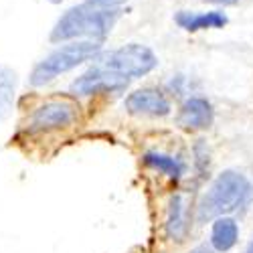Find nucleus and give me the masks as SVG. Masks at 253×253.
Instances as JSON below:
<instances>
[{"mask_svg":"<svg viewBox=\"0 0 253 253\" xmlns=\"http://www.w3.org/2000/svg\"><path fill=\"white\" fill-rule=\"evenodd\" d=\"M245 253H253V239L249 241V245H247V249H245Z\"/></svg>","mask_w":253,"mask_h":253,"instance_id":"17","label":"nucleus"},{"mask_svg":"<svg viewBox=\"0 0 253 253\" xmlns=\"http://www.w3.org/2000/svg\"><path fill=\"white\" fill-rule=\"evenodd\" d=\"M126 110L134 116H152V118H164L170 114V101L164 97L162 91L146 87L138 89L126 97Z\"/></svg>","mask_w":253,"mask_h":253,"instance_id":"7","label":"nucleus"},{"mask_svg":"<svg viewBox=\"0 0 253 253\" xmlns=\"http://www.w3.org/2000/svg\"><path fill=\"white\" fill-rule=\"evenodd\" d=\"M120 14L122 12L118 8H99L87 2L73 6L55 23L49 39L51 43H67V41L87 37L101 43L114 29Z\"/></svg>","mask_w":253,"mask_h":253,"instance_id":"1","label":"nucleus"},{"mask_svg":"<svg viewBox=\"0 0 253 253\" xmlns=\"http://www.w3.org/2000/svg\"><path fill=\"white\" fill-rule=\"evenodd\" d=\"M77 120V105L65 99L47 101L35 110L31 118V132H53L65 130Z\"/></svg>","mask_w":253,"mask_h":253,"instance_id":"5","label":"nucleus"},{"mask_svg":"<svg viewBox=\"0 0 253 253\" xmlns=\"http://www.w3.org/2000/svg\"><path fill=\"white\" fill-rule=\"evenodd\" d=\"M16 71L8 65H0V122L10 118L16 95Z\"/></svg>","mask_w":253,"mask_h":253,"instance_id":"12","label":"nucleus"},{"mask_svg":"<svg viewBox=\"0 0 253 253\" xmlns=\"http://www.w3.org/2000/svg\"><path fill=\"white\" fill-rule=\"evenodd\" d=\"M95 59H97V65H101L103 69L114 71L128 79H138L148 75L158 65V57L154 55V51L138 43L124 45L116 51L97 55Z\"/></svg>","mask_w":253,"mask_h":253,"instance_id":"4","label":"nucleus"},{"mask_svg":"<svg viewBox=\"0 0 253 253\" xmlns=\"http://www.w3.org/2000/svg\"><path fill=\"white\" fill-rule=\"evenodd\" d=\"M49 2H53V4H59V2H63V0H49Z\"/></svg>","mask_w":253,"mask_h":253,"instance_id":"18","label":"nucleus"},{"mask_svg":"<svg viewBox=\"0 0 253 253\" xmlns=\"http://www.w3.org/2000/svg\"><path fill=\"white\" fill-rule=\"evenodd\" d=\"M126 0H87V4L99 6V8H116L120 4H124Z\"/></svg>","mask_w":253,"mask_h":253,"instance_id":"14","label":"nucleus"},{"mask_svg":"<svg viewBox=\"0 0 253 253\" xmlns=\"http://www.w3.org/2000/svg\"><path fill=\"white\" fill-rule=\"evenodd\" d=\"M205 2H213V4H233L237 0H205Z\"/></svg>","mask_w":253,"mask_h":253,"instance_id":"16","label":"nucleus"},{"mask_svg":"<svg viewBox=\"0 0 253 253\" xmlns=\"http://www.w3.org/2000/svg\"><path fill=\"white\" fill-rule=\"evenodd\" d=\"M142 162H144L146 166L154 168V170H158V172H162V174H166V176L174 178V180L180 178V174H182V170H184V166H182L180 160L168 156V154H160V152H146L144 158H142Z\"/></svg>","mask_w":253,"mask_h":253,"instance_id":"13","label":"nucleus"},{"mask_svg":"<svg viewBox=\"0 0 253 253\" xmlns=\"http://www.w3.org/2000/svg\"><path fill=\"white\" fill-rule=\"evenodd\" d=\"M251 193L249 180L237 170H223L197 205V221L207 223L239 209Z\"/></svg>","mask_w":253,"mask_h":253,"instance_id":"2","label":"nucleus"},{"mask_svg":"<svg viewBox=\"0 0 253 253\" xmlns=\"http://www.w3.org/2000/svg\"><path fill=\"white\" fill-rule=\"evenodd\" d=\"M191 253H217L211 245H207V243H203V245H199V247H195Z\"/></svg>","mask_w":253,"mask_h":253,"instance_id":"15","label":"nucleus"},{"mask_svg":"<svg viewBox=\"0 0 253 253\" xmlns=\"http://www.w3.org/2000/svg\"><path fill=\"white\" fill-rule=\"evenodd\" d=\"M215 112L205 97H191L182 103L178 112V124L186 130H207L213 126Z\"/></svg>","mask_w":253,"mask_h":253,"instance_id":"8","label":"nucleus"},{"mask_svg":"<svg viewBox=\"0 0 253 253\" xmlns=\"http://www.w3.org/2000/svg\"><path fill=\"white\" fill-rule=\"evenodd\" d=\"M130 79L114 71L103 69L101 65L91 67L81 77L71 83V91L77 95H95V93H120L128 87Z\"/></svg>","mask_w":253,"mask_h":253,"instance_id":"6","label":"nucleus"},{"mask_svg":"<svg viewBox=\"0 0 253 253\" xmlns=\"http://www.w3.org/2000/svg\"><path fill=\"white\" fill-rule=\"evenodd\" d=\"M176 25L188 33H197L203 29H223L227 25V16L223 12H188V10H180L176 16Z\"/></svg>","mask_w":253,"mask_h":253,"instance_id":"9","label":"nucleus"},{"mask_svg":"<svg viewBox=\"0 0 253 253\" xmlns=\"http://www.w3.org/2000/svg\"><path fill=\"white\" fill-rule=\"evenodd\" d=\"M188 231L186 223V205L180 195H172L168 201V215H166V235L172 241H184Z\"/></svg>","mask_w":253,"mask_h":253,"instance_id":"11","label":"nucleus"},{"mask_svg":"<svg viewBox=\"0 0 253 253\" xmlns=\"http://www.w3.org/2000/svg\"><path fill=\"white\" fill-rule=\"evenodd\" d=\"M101 53V43L99 41H75V43H67L59 47L57 51H53L51 55H47L43 61H39L35 69L31 71L29 83L33 87H43L47 83H51L53 79H57L59 75L67 73L71 69H75L77 65L85 61L95 59Z\"/></svg>","mask_w":253,"mask_h":253,"instance_id":"3","label":"nucleus"},{"mask_svg":"<svg viewBox=\"0 0 253 253\" xmlns=\"http://www.w3.org/2000/svg\"><path fill=\"white\" fill-rule=\"evenodd\" d=\"M239 239V227L237 221L231 217H217L211 229V247L219 253H225L229 249H233Z\"/></svg>","mask_w":253,"mask_h":253,"instance_id":"10","label":"nucleus"}]
</instances>
